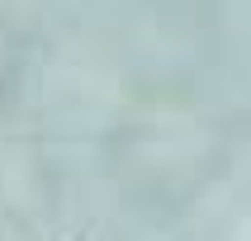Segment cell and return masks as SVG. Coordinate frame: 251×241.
<instances>
[]
</instances>
